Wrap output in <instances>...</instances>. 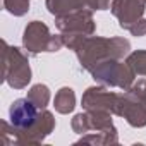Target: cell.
<instances>
[{
  "label": "cell",
  "mask_w": 146,
  "mask_h": 146,
  "mask_svg": "<svg viewBox=\"0 0 146 146\" xmlns=\"http://www.w3.org/2000/svg\"><path fill=\"white\" fill-rule=\"evenodd\" d=\"M9 117H11V122L16 127L26 129V127H31L36 122L38 110H36V107L29 100L21 98V100H16L12 103V107L9 110Z\"/></svg>",
  "instance_id": "1"
}]
</instances>
